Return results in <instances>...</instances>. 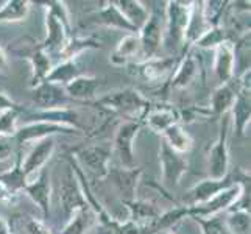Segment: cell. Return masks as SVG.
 <instances>
[{"instance_id":"obj_1","label":"cell","mask_w":251,"mask_h":234,"mask_svg":"<svg viewBox=\"0 0 251 234\" xmlns=\"http://www.w3.org/2000/svg\"><path fill=\"white\" fill-rule=\"evenodd\" d=\"M250 192V173L244 172V178H234V183L229 184L222 192L214 195L207 202L187 206V212L190 219H211L219 217L222 212H228L232 206H236L242 195Z\"/></svg>"},{"instance_id":"obj_2","label":"cell","mask_w":251,"mask_h":234,"mask_svg":"<svg viewBox=\"0 0 251 234\" xmlns=\"http://www.w3.org/2000/svg\"><path fill=\"white\" fill-rule=\"evenodd\" d=\"M97 105L114 114L124 116L125 120H141L151 108L153 103L134 88L112 91L97 100Z\"/></svg>"},{"instance_id":"obj_3","label":"cell","mask_w":251,"mask_h":234,"mask_svg":"<svg viewBox=\"0 0 251 234\" xmlns=\"http://www.w3.org/2000/svg\"><path fill=\"white\" fill-rule=\"evenodd\" d=\"M166 19H164V44L170 49H184V33L187 28L192 2L170 0L166 3Z\"/></svg>"},{"instance_id":"obj_4","label":"cell","mask_w":251,"mask_h":234,"mask_svg":"<svg viewBox=\"0 0 251 234\" xmlns=\"http://www.w3.org/2000/svg\"><path fill=\"white\" fill-rule=\"evenodd\" d=\"M112 155V147L108 144H94L89 147L78 149L72 156L80 169L95 180H108L109 175V159Z\"/></svg>"},{"instance_id":"obj_5","label":"cell","mask_w":251,"mask_h":234,"mask_svg":"<svg viewBox=\"0 0 251 234\" xmlns=\"http://www.w3.org/2000/svg\"><path fill=\"white\" fill-rule=\"evenodd\" d=\"M229 130H231V117L228 114L222 116L220 120V133L215 142L211 145L207 153V170L209 178L222 180L229 175Z\"/></svg>"},{"instance_id":"obj_6","label":"cell","mask_w":251,"mask_h":234,"mask_svg":"<svg viewBox=\"0 0 251 234\" xmlns=\"http://www.w3.org/2000/svg\"><path fill=\"white\" fill-rule=\"evenodd\" d=\"M142 128L141 120H124L116 128L114 141H112V152L117 155L120 166L124 169H134V141Z\"/></svg>"},{"instance_id":"obj_7","label":"cell","mask_w":251,"mask_h":234,"mask_svg":"<svg viewBox=\"0 0 251 234\" xmlns=\"http://www.w3.org/2000/svg\"><path fill=\"white\" fill-rule=\"evenodd\" d=\"M59 208H61V212L66 217V220L71 217V215L76 209H83V208H89L88 202L83 195V189L80 186L78 178L75 177V173L72 167L67 166L59 180Z\"/></svg>"},{"instance_id":"obj_8","label":"cell","mask_w":251,"mask_h":234,"mask_svg":"<svg viewBox=\"0 0 251 234\" xmlns=\"http://www.w3.org/2000/svg\"><path fill=\"white\" fill-rule=\"evenodd\" d=\"M56 134H78V133L69 127L46 122V120H30V122L17 128L14 141L17 147H24L31 142L34 144L38 141H42L46 137H55Z\"/></svg>"},{"instance_id":"obj_9","label":"cell","mask_w":251,"mask_h":234,"mask_svg":"<svg viewBox=\"0 0 251 234\" xmlns=\"http://www.w3.org/2000/svg\"><path fill=\"white\" fill-rule=\"evenodd\" d=\"M178 61L176 56H154L131 64V72L145 83H161L172 77Z\"/></svg>"},{"instance_id":"obj_10","label":"cell","mask_w":251,"mask_h":234,"mask_svg":"<svg viewBox=\"0 0 251 234\" xmlns=\"http://www.w3.org/2000/svg\"><path fill=\"white\" fill-rule=\"evenodd\" d=\"M159 166L162 172V181L169 187H175L179 184V180L183 178L189 170V161L184 155H181L161 139L159 144Z\"/></svg>"},{"instance_id":"obj_11","label":"cell","mask_w":251,"mask_h":234,"mask_svg":"<svg viewBox=\"0 0 251 234\" xmlns=\"http://www.w3.org/2000/svg\"><path fill=\"white\" fill-rule=\"evenodd\" d=\"M16 53L21 55V58L28 59V63L31 64V88L46 81L47 75L50 74L51 67H53V61H51L47 52L42 50L38 42L31 41L30 44H27V41H24V44H19V49L16 50Z\"/></svg>"},{"instance_id":"obj_12","label":"cell","mask_w":251,"mask_h":234,"mask_svg":"<svg viewBox=\"0 0 251 234\" xmlns=\"http://www.w3.org/2000/svg\"><path fill=\"white\" fill-rule=\"evenodd\" d=\"M137 34L141 39L144 59L158 56L159 50L164 46V17L156 11H151Z\"/></svg>"},{"instance_id":"obj_13","label":"cell","mask_w":251,"mask_h":234,"mask_svg":"<svg viewBox=\"0 0 251 234\" xmlns=\"http://www.w3.org/2000/svg\"><path fill=\"white\" fill-rule=\"evenodd\" d=\"M31 99L39 109H56L71 106L72 100L66 94L64 86L50 81H42L31 88Z\"/></svg>"},{"instance_id":"obj_14","label":"cell","mask_w":251,"mask_h":234,"mask_svg":"<svg viewBox=\"0 0 251 234\" xmlns=\"http://www.w3.org/2000/svg\"><path fill=\"white\" fill-rule=\"evenodd\" d=\"M55 149H56L55 137H46V139L34 142V145L30 149V152L22 159V164H21L28 181L33 177H36L38 173L46 167L47 161L53 156Z\"/></svg>"},{"instance_id":"obj_15","label":"cell","mask_w":251,"mask_h":234,"mask_svg":"<svg viewBox=\"0 0 251 234\" xmlns=\"http://www.w3.org/2000/svg\"><path fill=\"white\" fill-rule=\"evenodd\" d=\"M141 177H142L141 167H134V169L114 167L109 169V175H108V178H111L112 184L117 189L120 198H122V203L136 200L137 184H139Z\"/></svg>"},{"instance_id":"obj_16","label":"cell","mask_w":251,"mask_h":234,"mask_svg":"<svg viewBox=\"0 0 251 234\" xmlns=\"http://www.w3.org/2000/svg\"><path fill=\"white\" fill-rule=\"evenodd\" d=\"M46 38L39 42V46L42 47V50L47 52L49 56L51 58V55H59L66 46V42L69 39V30L66 25L58 19L55 14L51 13H46Z\"/></svg>"},{"instance_id":"obj_17","label":"cell","mask_w":251,"mask_h":234,"mask_svg":"<svg viewBox=\"0 0 251 234\" xmlns=\"http://www.w3.org/2000/svg\"><path fill=\"white\" fill-rule=\"evenodd\" d=\"M24 192L27 194L31 202L36 205L44 219L49 217L50 214V197H51V184H50V173L44 167L36 177H33L27 186H25Z\"/></svg>"},{"instance_id":"obj_18","label":"cell","mask_w":251,"mask_h":234,"mask_svg":"<svg viewBox=\"0 0 251 234\" xmlns=\"http://www.w3.org/2000/svg\"><path fill=\"white\" fill-rule=\"evenodd\" d=\"M214 75L220 84L229 83L236 77V55L234 41H226L214 49Z\"/></svg>"},{"instance_id":"obj_19","label":"cell","mask_w":251,"mask_h":234,"mask_svg":"<svg viewBox=\"0 0 251 234\" xmlns=\"http://www.w3.org/2000/svg\"><path fill=\"white\" fill-rule=\"evenodd\" d=\"M200 72V61L194 53V49H187L184 56L179 59L175 72L169 80V89H184L198 77Z\"/></svg>"},{"instance_id":"obj_20","label":"cell","mask_w":251,"mask_h":234,"mask_svg":"<svg viewBox=\"0 0 251 234\" xmlns=\"http://www.w3.org/2000/svg\"><path fill=\"white\" fill-rule=\"evenodd\" d=\"M175 124H179V109L167 103H161L156 106L151 105L142 119V125H147L158 134H162L169 127Z\"/></svg>"},{"instance_id":"obj_21","label":"cell","mask_w":251,"mask_h":234,"mask_svg":"<svg viewBox=\"0 0 251 234\" xmlns=\"http://www.w3.org/2000/svg\"><path fill=\"white\" fill-rule=\"evenodd\" d=\"M139 56H142V46L137 33H128L119 41L114 52L109 56L111 64L117 67L139 63Z\"/></svg>"},{"instance_id":"obj_22","label":"cell","mask_w":251,"mask_h":234,"mask_svg":"<svg viewBox=\"0 0 251 234\" xmlns=\"http://www.w3.org/2000/svg\"><path fill=\"white\" fill-rule=\"evenodd\" d=\"M239 92L240 89L234 78H232L229 83H223L219 88H215L209 100V108H207L209 109V116L222 117L225 114H228L232 105H234Z\"/></svg>"},{"instance_id":"obj_23","label":"cell","mask_w":251,"mask_h":234,"mask_svg":"<svg viewBox=\"0 0 251 234\" xmlns=\"http://www.w3.org/2000/svg\"><path fill=\"white\" fill-rule=\"evenodd\" d=\"M232 183H234V178H231L229 175L222 180H214L207 177L201 181H198V183L189 190V203L184 206H194V205L204 203Z\"/></svg>"},{"instance_id":"obj_24","label":"cell","mask_w":251,"mask_h":234,"mask_svg":"<svg viewBox=\"0 0 251 234\" xmlns=\"http://www.w3.org/2000/svg\"><path fill=\"white\" fill-rule=\"evenodd\" d=\"M89 22L103 25V27H108V28H114V30L137 33L122 16V13L117 10V6L114 5V0H112V2H105L101 8H99L97 11L92 13L89 16Z\"/></svg>"},{"instance_id":"obj_25","label":"cell","mask_w":251,"mask_h":234,"mask_svg":"<svg viewBox=\"0 0 251 234\" xmlns=\"http://www.w3.org/2000/svg\"><path fill=\"white\" fill-rule=\"evenodd\" d=\"M128 209V220L129 223L137 225V227H149L159 215L162 214L159 208L147 200H133L124 203Z\"/></svg>"},{"instance_id":"obj_26","label":"cell","mask_w":251,"mask_h":234,"mask_svg":"<svg viewBox=\"0 0 251 234\" xmlns=\"http://www.w3.org/2000/svg\"><path fill=\"white\" fill-rule=\"evenodd\" d=\"M209 24H207L204 11H203V2H192L190 8V16L187 22V28L184 33V49H192V46L200 39L203 34L209 30Z\"/></svg>"},{"instance_id":"obj_27","label":"cell","mask_w":251,"mask_h":234,"mask_svg":"<svg viewBox=\"0 0 251 234\" xmlns=\"http://www.w3.org/2000/svg\"><path fill=\"white\" fill-rule=\"evenodd\" d=\"M99 78L92 75H80L75 80H72L69 84L64 86L66 94L69 95V99L72 102H88L95 97V92L99 89Z\"/></svg>"},{"instance_id":"obj_28","label":"cell","mask_w":251,"mask_h":234,"mask_svg":"<svg viewBox=\"0 0 251 234\" xmlns=\"http://www.w3.org/2000/svg\"><path fill=\"white\" fill-rule=\"evenodd\" d=\"M229 117L232 127H234V131H237V134L240 136H245L251 119L250 92H239L234 105L229 109Z\"/></svg>"},{"instance_id":"obj_29","label":"cell","mask_w":251,"mask_h":234,"mask_svg":"<svg viewBox=\"0 0 251 234\" xmlns=\"http://www.w3.org/2000/svg\"><path fill=\"white\" fill-rule=\"evenodd\" d=\"M114 5L136 31H139L149 19L150 11L139 0H114Z\"/></svg>"},{"instance_id":"obj_30","label":"cell","mask_w":251,"mask_h":234,"mask_svg":"<svg viewBox=\"0 0 251 234\" xmlns=\"http://www.w3.org/2000/svg\"><path fill=\"white\" fill-rule=\"evenodd\" d=\"M161 139L166 142L172 150H175L181 155H186L194 149V139L189 134L183 124H175L169 127L166 131L161 134Z\"/></svg>"},{"instance_id":"obj_31","label":"cell","mask_w":251,"mask_h":234,"mask_svg":"<svg viewBox=\"0 0 251 234\" xmlns=\"http://www.w3.org/2000/svg\"><path fill=\"white\" fill-rule=\"evenodd\" d=\"M80 75H83V74H81V69L78 64V58L63 59V61H58L56 64H53L50 74L46 78V81L55 83L59 86H66Z\"/></svg>"},{"instance_id":"obj_32","label":"cell","mask_w":251,"mask_h":234,"mask_svg":"<svg viewBox=\"0 0 251 234\" xmlns=\"http://www.w3.org/2000/svg\"><path fill=\"white\" fill-rule=\"evenodd\" d=\"M101 42L94 36H69L64 49L59 52V61L63 59H75L78 58L83 52L91 49H100Z\"/></svg>"},{"instance_id":"obj_33","label":"cell","mask_w":251,"mask_h":234,"mask_svg":"<svg viewBox=\"0 0 251 234\" xmlns=\"http://www.w3.org/2000/svg\"><path fill=\"white\" fill-rule=\"evenodd\" d=\"M95 214L91 208L76 209L71 217L66 220L64 228L59 234H86L94 225Z\"/></svg>"},{"instance_id":"obj_34","label":"cell","mask_w":251,"mask_h":234,"mask_svg":"<svg viewBox=\"0 0 251 234\" xmlns=\"http://www.w3.org/2000/svg\"><path fill=\"white\" fill-rule=\"evenodd\" d=\"M21 164H22V156H21V153H17L14 166L10 170L0 173V183L10 190V192H13L16 195H19V192H24L25 186L28 183V180L25 177Z\"/></svg>"},{"instance_id":"obj_35","label":"cell","mask_w":251,"mask_h":234,"mask_svg":"<svg viewBox=\"0 0 251 234\" xmlns=\"http://www.w3.org/2000/svg\"><path fill=\"white\" fill-rule=\"evenodd\" d=\"M31 2L28 0H6L0 6V24H16L27 19Z\"/></svg>"},{"instance_id":"obj_36","label":"cell","mask_w":251,"mask_h":234,"mask_svg":"<svg viewBox=\"0 0 251 234\" xmlns=\"http://www.w3.org/2000/svg\"><path fill=\"white\" fill-rule=\"evenodd\" d=\"M223 220L229 234H250V227H251L250 211L240 209V208H231L226 214V219Z\"/></svg>"},{"instance_id":"obj_37","label":"cell","mask_w":251,"mask_h":234,"mask_svg":"<svg viewBox=\"0 0 251 234\" xmlns=\"http://www.w3.org/2000/svg\"><path fill=\"white\" fill-rule=\"evenodd\" d=\"M226 41H232L231 34L226 28H223L222 25L219 27H211L203 36L198 39L192 49H201V50H214L215 47H219L220 44Z\"/></svg>"},{"instance_id":"obj_38","label":"cell","mask_w":251,"mask_h":234,"mask_svg":"<svg viewBox=\"0 0 251 234\" xmlns=\"http://www.w3.org/2000/svg\"><path fill=\"white\" fill-rule=\"evenodd\" d=\"M22 109H6L0 112V136L14 137L17 131V120Z\"/></svg>"},{"instance_id":"obj_39","label":"cell","mask_w":251,"mask_h":234,"mask_svg":"<svg viewBox=\"0 0 251 234\" xmlns=\"http://www.w3.org/2000/svg\"><path fill=\"white\" fill-rule=\"evenodd\" d=\"M41 6L46 8V11L55 14L59 21H61L66 27L71 30V13H69V8H67V3L63 2V0H49V2H42L39 3Z\"/></svg>"},{"instance_id":"obj_40","label":"cell","mask_w":251,"mask_h":234,"mask_svg":"<svg viewBox=\"0 0 251 234\" xmlns=\"http://www.w3.org/2000/svg\"><path fill=\"white\" fill-rule=\"evenodd\" d=\"M194 220L198 223L201 234H229L226 227H225V220L220 217H211V219L194 217Z\"/></svg>"},{"instance_id":"obj_41","label":"cell","mask_w":251,"mask_h":234,"mask_svg":"<svg viewBox=\"0 0 251 234\" xmlns=\"http://www.w3.org/2000/svg\"><path fill=\"white\" fill-rule=\"evenodd\" d=\"M24 228L27 234H51V230L47 227L46 222L34 217H25Z\"/></svg>"},{"instance_id":"obj_42","label":"cell","mask_w":251,"mask_h":234,"mask_svg":"<svg viewBox=\"0 0 251 234\" xmlns=\"http://www.w3.org/2000/svg\"><path fill=\"white\" fill-rule=\"evenodd\" d=\"M16 147L17 144L14 141V137L0 136V162L10 159L16 152Z\"/></svg>"},{"instance_id":"obj_43","label":"cell","mask_w":251,"mask_h":234,"mask_svg":"<svg viewBox=\"0 0 251 234\" xmlns=\"http://www.w3.org/2000/svg\"><path fill=\"white\" fill-rule=\"evenodd\" d=\"M6 109H22L17 102H14L10 95H6L3 91H0V112Z\"/></svg>"},{"instance_id":"obj_44","label":"cell","mask_w":251,"mask_h":234,"mask_svg":"<svg viewBox=\"0 0 251 234\" xmlns=\"http://www.w3.org/2000/svg\"><path fill=\"white\" fill-rule=\"evenodd\" d=\"M16 194L10 192L2 183H0V205H11L16 200Z\"/></svg>"},{"instance_id":"obj_45","label":"cell","mask_w":251,"mask_h":234,"mask_svg":"<svg viewBox=\"0 0 251 234\" xmlns=\"http://www.w3.org/2000/svg\"><path fill=\"white\" fill-rule=\"evenodd\" d=\"M0 234H13L11 233V225L0 215Z\"/></svg>"},{"instance_id":"obj_46","label":"cell","mask_w":251,"mask_h":234,"mask_svg":"<svg viewBox=\"0 0 251 234\" xmlns=\"http://www.w3.org/2000/svg\"><path fill=\"white\" fill-rule=\"evenodd\" d=\"M8 69V56L5 53V50L0 46V72H3Z\"/></svg>"},{"instance_id":"obj_47","label":"cell","mask_w":251,"mask_h":234,"mask_svg":"<svg viewBox=\"0 0 251 234\" xmlns=\"http://www.w3.org/2000/svg\"><path fill=\"white\" fill-rule=\"evenodd\" d=\"M156 234H176V233H173L170 230H162V231H158Z\"/></svg>"}]
</instances>
